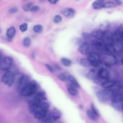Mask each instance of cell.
Segmentation results:
<instances>
[{
  "label": "cell",
  "instance_id": "6da1fadb",
  "mask_svg": "<svg viewBox=\"0 0 123 123\" xmlns=\"http://www.w3.org/2000/svg\"><path fill=\"white\" fill-rule=\"evenodd\" d=\"M39 86L38 85L36 81L34 80L30 81L20 91V94L23 96H31L37 92Z\"/></svg>",
  "mask_w": 123,
  "mask_h": 123
},
{
  "label": "cell",
  "instance_id": "7a4b0ae2",
  "mask_svg": "<svg viewBox=\"0 0 123 123\" xmlns=\"http://www.w3.org/2000/svg\"><path fill=\"white\" fill-rule=\"evenodd\" d=\"M49 107V105L48 102L44 101L42 102L34 113L35 117L37 119H43L46 116Z\"/></svg>",
  "mask_w": 123,
  "mask_h": 123
},
{
  "label": "cell",
  "instance_id": "3957f363",
  "mask_svg": "<svg viewBox=\"0 0 123 123\" xmlns=\"http://www.w3.org/2000/svg\"><path fill=\"white\" fill-rule=\"evenodd\" d=\"M114 93L110 89H105L98 91L96 95L99 100L105 102L111 100Z\"/></svg>",
  "mask_w": 123,
  "mask_h": 123
},
{
  "label": "cell",
  "instance_id": "277c9868",
  "mask_svg": "<svg viewBox=\"0 0 123 123\" xmlns=\"http://www.w3.org/2000/svg\"><path fill=\"white\" fill-rule=\"evenodd\" d=\"M123 24H121L115 32L113 44L116 47H120L123 46Z\"/></svg>",
  "mask_w": 123,
  "mask_h": 123
},
{
  "label": "cell",
  "instance_id": "5b68a950",
  "mask_svg": "<svg viewBox=\"0 0 123 123\" xmlns=\"http://www.w3.org/2000/svg\"><path fill=\"white\" fill-rule=\"evenodd\" d=\"M15 75L11 71H8L3 75L1 80L5 85L9 87H11L14 82Z\"/></svg>",
  "mask_w": 123,
  "mask_h": 123
},
{
  "label": "cell",
  "instance_id": "8992f818",
  "mask_svg": "<svg viewBox=\"0 0 123 123\" xmlns=\"http://www.w3.org/2000/svg\"><path fill=\"white\" fill-rule=\"evenodd\" d=\"M91 43L93 47L101 54H105L109 52L107 46L104 43L96 40H92Z\"/></svg>",
  "mask_w": 123,
  "mask_h": 123
},
{
  "label": "cell",
  "instance_id": "52a82bcc",
  "mask_svg": "<svg viewBox=\"0 0 123 123\" xmlns=\"http://www.w3.org/2000/svg\"><path fill=\"white\" fill-rule=\"evenodd\" d=\"M87 59L90 65L94 67H98L101 63L99 54L94 51L88 55Z\"/></svg>",
  "mask_w": 123,
  "mask_h": 123
},
{
  "label": "cell",
  "instance_id": "ba28073f",
  "mask_svg": "<svg viewBox=\"0 0 123 123\" xmlns=\"http://www.w3.org/2000/svg\"><path fill=\"white\" fill-rule=\"evenodd\" d=\"M54 110L48 114L47 113L45 117L43 118L44 119L43 121L46 122H51L56 121L60 118L61 115V112L58 110Z\"/></svg>",
  "mask_w": 123,
  "mask_h": 123
},
{
  "label": "cell",
  "instance_id": "9c48e42d",
  "mask_svg": "<svg viewBox=\"0 0 123 123\" xmlns=\"http://www.w3.org/2000/svg\"><path fill=\"white\" fill-rule=\"evenodd\" d=\"M102 61L105 66L108 67L116 64L117 62L116 57L111 54L105 55L103 58Z\"/></svg>",
  "mask_w": 123,
  "mask_h": 123
},
{
  "label": "cell",
  "instance_id": "30bf717a",
  "mask_svg": "<svg viewBox=\"0 0 123 123\" xmlns=\"http://www.w3.org/2000/svg\"><path fill=\"white\" fill-rule=\"evenodd\" d=\"M78 50L80 53L83 54L88 55L94 52V49L91 44L85 42L80 46Z\"/></svg>",
  "mask_w": 123,
  "mask_h": 123
},
{
  "label": "cell",
  "instance_id": "8fae6325",
  "mask_svg": "<svg viewBox=\"0 0 123 123\" xmlns=\"http://www.w3.org/2000/svg\"><path fill=\"white\" fill-rule=\"evenodd\" d=\"M12 58L9 56L5 57L1 61L0 64V68L3 71H7L12 67L13 62Z\"/></svg>",
  "mask_w": 123,
  "mask_h": 123
},
{
  "label": "cell",
  "instance_id": "7c38bea8",
  "mask_svg": "<svg viewBox=\"0 0 123 123\" xmlns=\"http://www.w3.org/2000/svg\"><path fill=\"white\" fill-rule=\"evenodd\" d=\"M102 40L103 43L107 46L112 45L114 40V34L109 30L104 31Z\"/></svg>",
  "mask_w": 123,
  "mask_h": 123
},
{
  "label": "cell",
  "instance_id": "4fadbf2b",
  "mask_svg": "<svg viewBox=\"0 0 123 123\" xmlns=\"http://www.w3.org/2000/svg\"><path fill=\"white\" fill-rule=\"evenodd\" d=\"M30 81L29 77L25 75H22L19 80L17 86L18 89L20 91Z\"/></svg>",
  "mask_w": 123,
  "mask_h": 123
},
{
  "label": "cell",
  "instance_id": "5bb4252c",
  "mask_svg": "<svg viewBox=\"0 0 123 123\" xmlns=\"http://www.w3.org/2000/svg\"><path fill=\"white\" fill-rule=\"evenodd\" d=\"M41 102L33 99L30 100L28 103V106L30 112L34 113L39 106Z\"/></svg>",
  "mask_w": 123,
  "mask_h": 123
},
{
  "label": "cell",
  "instance_id": "9a60e30c",
  "mask_svg": "<svg viewBox=\"0 0 123 123\" xmlns=\"http://www.w3.org/2000/svg\"><path fill=\"white\" fill-rule=\"evenodd\" d=\"M98 76L101 79L108 80L110 77V73L106 68H102L99 70L98 74Z\"/></svg>",
  "mask_w": 123,
  "mask_h": 123
},
{
  "label": "cell",
  "instance_id": "2e32d148",
  "mask_svg": "<svg viewBox=\"0 0 123 123\" xmlns=\"http://www.w3.org/2000/svg\"><path fill=\"white\" fill-rule=\"evenodd\" d=\"M39 102L45 101L47 99L45 92L43 90L37 92L32 99Z\"/></svg>",
  "mask_w": 123,
  "mask_h": 123
},
{
  "label": "cell",
  "instance_id": "e0dca14e",
  "mask_svg": "<svg viewBox=\"0 0 123 123\" xmlns=\"http://www.w3.org/2000/svg\"><path fill=\"white\" fill-rule=\"evenodd\" d=\"M61 12L65 17L68 18H70L74 17L76 11L73 8H67L62 10Z\"/></svg>",
  "mask_w": 123,
  "mask_h": 123
},
{
  "label": "cell",
  "instance_id": "ac0fdd59",
  "mask_svg": "<svg viewBox=\"0 0 123 123\" xmlns=\"http://www.w3.org/2000/svg\"><path fill=\"white\" fill-rule=\"evenodd\" d=\"M111 101L113 102H123V92L118 91L114 93Z\"/></svg>",
  "mask_w": 123,
  "mask_h": 123
},
{
  "label": "cell",
  "instance_id": "d6986e66",
  "mask_svg": "<svg viewBox=\"0 0 123 123\" xmlns=\"http://www.w3.org/2000/svg\"><path fill=\"white\" fill-rule=\"evenodd\" d=\"M115 81L108 80L103 82L101 84V87L105 89H110L114 86Z\"/></svg>",
  "mask_w": 123,
  "mask_h": 123
},
{
  "label": "cell",
  "instance_id": "ffe728a7",
  "mask_svg": "<svg viewBox=\"0 0 123 123\" xmlns=\"http://www.w3.org/2000/svg\"><path fill=\"white\" fill-rule=\"evenodd\" d=\"M123 87L122 82L119 81H115V84L111 89L114 93L119 91Z\"/></svg>",
  "mask_w": 123,
  "mask_h": 123
},
{
  "label": "cell",
  "instance_id": "44dd1931",
  "mask_svg": "<svg viewBox=\"0 0 123 123\" xmlns=\"http://www.w3.org/2000/svg\"><path fill=\"white\" fill-rule=\"evenodd\" d=\"M123 102H111V106L116 110L121 111L123 110Z\"/></svg>",
  "mask_w": 123,
  "mask_h": 123
},
{
  "label": "cell",
  "instance_id": "7402d4cb",
  "mask_svg": "<svg viewBox=\"0 0 123 123\" xmlns=\"http://www.w3.org/2000/svg\"><path fill=\"white\" fill-rule=\"evenodd\" d=\"M104 31L98 30L93 32L91 34L92 36L99 40H102Z\"/></svg>",
  "mask_w": 123,
  "mask_h": 123
},
{
  "label": "cell",
  "instance_id": "603a6c76",
  "mask_svg": "<svg viewBox=\"0 0 123 123\" xmlns=\"http://www.w3.org/2000/svg\"><path fill=\"white\" fill-rule=\"evenodd\" d=\"M105 0H97L95 1L92 3L93 8L97 9L103 7Z\"/></svg>",
  "mask_w": 123,
  "mask_h": 123
},
{
  "label": "cell",
  "instance_id": "cb8c5ba5",
  "mask_svg": "<svg viewBox=\"0 0 123 123\" xmlns=\"http://www.w3.org/2000/svg\"><path fill=\"white\" fill-rule=\"evenodd\" d=\"M96 72L95 69H91L86 74V78L88 79L93 80L96 76L95 75Z\"/></svg>",
  "mask_w": 123,
  "mask_h": 123
},
{
  "label": "cell",
  "instance_id": "d4e9b609",
  "mask_svg": "<svg viewBox=\"0 0 123 123\" xmlns=\"http://www.w3.org/2000/svg\"><path fill=\"white\" fill-rule=\"evenodd\" d=\"M16 32V30L15 28L13 27H11L7 29L6 35L8 37L11 38L15 35Z\"/></svg>",
  "mask_w": 123,
  "mask_h": 123
},
{
  "label": "cell",
  "instance_id": "484cf974",
  "mask_svg": "<svg viewBox=\"0 0 123 123\" xmlns=\"http://www.w3.org/2000/svg\"><path fill=\"white\" fill-rule=\"evenodd\" d=\"M67 90L69 94L72 96H75L78 93L77 90L74 86L71 85H69L68 86Z\"/></svg>",
  "mask_w": 123,
  "mask_h": 123
},
{
  "label": "cell",
  "instance_id": "4316f807",
  "mask_svg": "<svg viewBox=\"0 0 123 123\" xmlns=\"http://www.w3.org/2000/svg\"><path fill=\"white\" fill-rule=\"evenodd\" d=\"M60 62L63 66L66 67L70 66L72 63L71 60L65 58H62L60 60Z\"/></svg>",
  "mask_w": 123,
  "mask_h": 123
},
{
  "label": "cell",
  "instance_id": "83f0119b",
  "mask_svg": "<svg viewBox=\"0 0 123 123\" xmlns=\"http://www.w3.org/2000/svg\"><path fill=\"white\" fill-rule=\"evenodd\" d=\"M68 79L75 87H79L80 85L74 77L72 75H70L68 76Z\"/></svg>",
  "mask_w": 123,
  "mask_h": 123
},
{
  "label": "cell",
  "instance_id": "f1b7e54d",
  "mask_svg": "<svg viewBox=\"0 0 123 123\" xmlns=\"http://www.w3.org/2000/svg\"><path fill=\"white\" fill-rule=\"evenodd\" d=\"M43 28L42 25L38 24L35 25L33 28V31L35 32L40 33L43 31Z\"/></svg>",
  "mask_w": 123,
  "mask_h": 123
},
{
  "label": "cell",
  "instance_id": "f546056e",
  "mask_svg": "<svg viewBox=\"0 0 123 123\" xmlns=\"http://www.w3.org/2000/svg\"><path fill=\"white\" fill-rule=\"evenodd\" d=\"M116 6L117 5L114 2L111 1H108L104 4L103 7L105 8H107L116 7Z\"/></svg>",
  "mask_w": 123,
  "mask_h": 123
},
{
  "label": "cell",
  "instance_id": "4dcf8cb0",
  "mask_svg": "<svg viewBox=\"0 0 123 123\" xmlns=\"http://www.w3.org/2000/svg\"><path fill=\"white\" fill-rule=\"evenodd\" d=\"M86 113L88 117L92 120H95L97 119V117L92 111L88 110L86 111Z\"/></svg>",
  "mask_w": 123,
  "mask_h": 123
},
{
  "label": "cell",
  "instance_id": "1f68e13d",
  "mask_svg": "<svg viewBox=\"0 0 123 123\" xmlns=\"http://www.w3.org/2000/svg\"><path fill=\"white\" fill-rule=\"evenodd\" d=\"M80 62L82 66L85 67H88L90 65L87 59L85 58H81L80 60Z\"/></svg>",
  "mask_w": 123,
  "mask_h": 123
},
{
  "label": "cell",
  "instance_id": "d6a6232c",
  "mask_svg": "<svg viewBox=\"0 0 123 123\" xmlns=\"http://www.w3.org/2000/svg\"><path fill=\"white\" fill-rule=\"evenodd\" d=\"M31 43V40L30 38L28 37H25L23 40V45L25 47L30 46Z\"/></svg>",
  "mask_w": 123,
  "mask_h": 123
},
{
  "label": "cell",
  "instance_id": "836d02e7",
  "mask_svg": "<svg viewBox=\"0 0 123 123\" xmlns=\"http://www.w3.org/2000/svg\"><path fill=\"white\" fill-rule=\"evenodd\" d=\"M57 77L59 80L62 81H66L68 79V76L64 73L59 74L58 75Z\"/></svg>",
  "mask_w": 123,
  "mask_h": 123
},
{
  "label": "cell",
  "instance_id": "e575fe53",
  "mask_svg": "<svg viewBox=\"0 0 123 123\" xmlns=\"http://www.w3.org/2000/svg\"><path fill=\"white\" fill-rule=\"evenodd\" d=\"M33 4V3L32 2L28 3L23 6V9L25 11H30Z\"/></svg>",
  "mask_w": 123,
  "mask_h": 123
},
{
  "label": "cell",
  "instance_id": "d590c367",
  "mask_svg": "<svg viewBox=\"0 0 123 123\" xmlns=\"http://www.w3.org/2000/svg\"><path fill=\"white\" fill-rule=\"evenodd\" d=\"M62 20V17L60 15H55L53 18V21L56 24H57L60 22Z\"/></svg>",
  "mask_w": 123,
  "mask_h": 123
},
{
  "label": "cell",
  "instance_id": "8d00e7d4",
  "mask_svg": "<svg viewBox=\"0 0 123 123\" xmlns=\"http://www.w3.org/2000/svg\"><path fill=\"white\" fill-rule=\"evenodd\" d=\"M82 35L83 39L85 40H89L92 36V35L87 32H83L82 33Z\"/></svg>",
  "mask_w": 123,
  "mask_h": 123
},
{
  "label": "cell",
  "instance_id": "74e56055",
  "mask_svg": "<svg viewBox=\"0 0 123 123\" xmlns=\"http://www.w3.org/2000/svg\"><path fill=\"white\" fill-rule=\"evenodd\" d=\"M19 27L21 31L22 32H24L26 31L27 29V24L25 23H23L20 25Z\"/></svg>",
  "mask_w": 123,
  "mask_h": 123
},
{
  "label": "cell",
  "instance_id": "f35d334b",
  "mask_svg": "<svg viewBox=\"0 0 123 123\" xmlns=\"http://www.w3.org/2000/svg\"><path fill=\"white\" fill-rule=\"evenodd\" d=\"M91 108L92 111L97 117H98L99 116V113L97 109L94 104H92L91 105Z\"/></svg>",
  "mask_w": 123,
  "mask_h": 123
},
{
  "label": "cell",
  "instance_id": "ab89813d",
  "mask_svg": "<svg viewBox=\"0 0 123 123\" xmlns=\"http://www.w3.org/2000/svg\"><path fill=\"white\" fill-rule=\"evenodd\" d=\"M40 7L38 5L32 6L31 7L30 11L32 12H36L38 11L40 9Z\"/></svg>",
  "mask_w": 123,
  "mask_h": 123
},
{
  "label": "cell",
  "instance_id": "60d3db41",
  "mask_svg": "<svg viewBox=\"0 0 123 123\" xmlns=\"http://www.w3.org/2000/svg\"><path fill=\"white\" fill-rule=\"evenodd\" d=\"M45 66L47 68L51 73H54V69L52 66L48 64H46Z\"/></svg>",
  "mask_w": 123,
  "mask_h": 123
},
{
  "label": "cell",
  "instance_id": "b9f144b4",
  "mask_svg": "<svg viewBox=\"0 0 123 123\" xmlns=\"http://www.w3.org/2000/svg\"><path fill=\"white\" fill-rule=\"evenodd\" d=\"M18 10L17 7H13L9 9L8 10V12L10 14H13L17 12Z\"/></svg>",
  "mask_w": 123,
  "mask_h": 123
},
{
  "label": "cell",
  "instance_id": "7bdbcfd3",
  "mask_svg": "<svg viewBox=\"0 0 123 123\" xmlns=\"http://www.w3.org/2000/svg\"><path fill=\"white\" fill-rule=\"evenodd\" d=\"M52 4H56L59 0H48Z\"/></svg>",
  "mask_w": 123,
  "mask_h": 123
},
{
  "label": "cell",
  "instance_id": "ee69618b",
  "mask_svg": "<svg viewBox=\"0 0 123 123\" xmlns=\"http://www.w3.org/2000/svg\"><path fill=\"white\" fill-rule=\"evenodd\" d=\"M116 5H118V6H120L123 3L122 1H121L118 0H116Z\"/></svg>",
  "mask_w": 123,
  "mask_h": 123
},
{
  "label": "cell",
  "instance_id": "f6af8a7d",
  "mask_svg": "<svg viewBox=\"0 0 123 123\" xmlns=\"http://www.w3.org/2000/svg\"><path fill=\"white\" fill-rule=\"evenodd\" d=\"M77 42L78 44L79 45L81 44L80 45L83 43V40L81 38H79L78 39Z\"/></svg>",
  "mask_w": 123,
  "mask_h": 123
},
{
  "label": "cell",
  "instance_id": "bcb514c9",
  "mask_svg": "<svg viewBox=\"0 0 123 123\" xmlns=\"http://www.w3.org/2000/svg\"><path fill=\"white\" fill-rule=\"evenodd\" d=\"M54 67L56 69L58 70H60L61 69V68L59 65L57 64H55L54 65Z\"/></svg>",
  "mask_w": 123,
  "mask_h": 123
},
{
  "label": "cell",
  "instance_id": "7dc6e473",
  "mask_svg": "<svg viewBox=\"0 0 123 123\" xmlns=\"http://www.w3.org/2000/svg\"><path fill=\"white\" fill-rule=\"evenodd\" d=\"M1 59H2V56H1V54L0 53V63L1 61Z\"/></svg>",
  "mask_w": 123,
  "mask_h": 123
},
{
  "label": "cell",
  "instance_id": "c3c4849f",
  "mask_svg": "<svg viewBox=\"0 0 123 123\" xmlns=\"http://www.w3.org/2000/svg\"><path fill=\"white\" fill-rule=\"evenodd\" d=\"M80 108H82V106L81 105H80Z\"/></svg>",
  "mask_w": 123,
  "mask_h": 123
},
{
  "label": "cell",
  "instance_id": "681fc988",
  "mask_svg": "<svg viewBox=\"0 0 123 123\" xmlns=\"http://www.w3.org/2000/svg\"><path fill=\"white\" fill-rule=\"evenodd\" d=\"M0 32H1V30H0Z\"/></svg>",
  "mask_w": 123,
  "mask_h": 123
},
{
  "label": "cell",
  "instance_id": "f907efd6",
  "mask_svg": "<svg viewBox=\"0 0 123 123\" xmlns=\"http://www.w3.org/2000/svg\"></svg>",
  "mask_w": 123,
  "mask_h": 123
},
{
  "label": "cell",
  "instance_id": "816d5d0a",
  "mask_svg": "<svg viewBox=\"0 0 123 123\" xmlns=\"http://www.w3.org/2000/svg\"></svg>",
  "mask_w": 123,
  "mask_h": 123
}]
</instances>
